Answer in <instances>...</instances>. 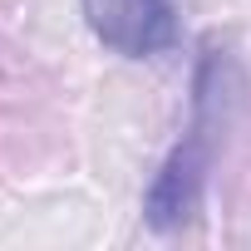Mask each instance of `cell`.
Returning <instances> with one entry per match:
<instances>
[{
    "instance_id": "2",
    "label": "cell",
    "mask_w": 251,
    "mask_h": 251,
    "mask_svg": "<svg viewBox=\"0 0 251 251\" xmlns=\"http://www.w3.org/2000/svg\"><path fill=\"white\" fill-rule=\"evenodd\" d=\"M89 35L118 59H158L177 50V5L173 0H79Z\"/></svg>"
},
{
    "instance_id": "1",
    "label": "cell",
    "mask_w": 251,
    "mask_h": 251,
    "mask_svg": "<svg viewBox=\"0 0 251 251\" xmlns=\"http://www.w3.org/2000/svg\"><path fill=\"white\" fill-rule=\"evenodd\" d=\"M241 94V64L231 54V45L222 40H202L197 50V69H192V113L187 128L173 143V153L158 163L148 192H143V222L153 231H182L207 197V177L222 148V128L236 108Z\"/></svg>"
}]
</instances>
